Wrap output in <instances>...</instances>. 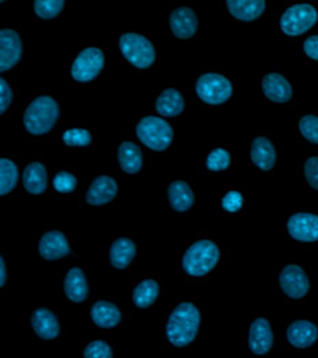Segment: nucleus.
<instances>
[{
    "label": "nucleus",
    "instance_id": "nucleus-19",
    "mask_svg": "<svg viewBox=\"0 0 318 358\" xmlns=\"http://www.w3.org/2000/svg\"><path fill=\"white\" fill-rule=\"evenodd\" d=\"M31 327L37 336L45 341H52L58 338L60 332L58 317L45 308H38L33 312Z\"/></svg>",
    "mask_w": 318,
    "mask_h": 358
},
{
    "label": "nucleus",
    "instance_id": "nucleus-23",
    "mask_svg": "<svg viewBox=\"0 0 318 358\" xmlns=\"http://www.w3.org/2000/svg\"><path fill=\"white\" fill-rule=\"evenodd\" d=\"M66 297L73 302H82L87 299L89 286L84 271L78 267L68 269L64 278Z\"/></svg>",
    "mask_w": 318,
    "mask_h": 358
},
{
    "label": "nucleus",
    "instance_id": "nucleus-9",
    "mask_svg": "<svg viewBox=\"0 0 318 358\" xmlns=\"http://www.w3.org/2000/svg\"><path fill=\"white\" fill-rule=\"evenodd\" d=\"M279 283L283 293L292 299H303L310 290L308 273L295 264H289L282 269L279 275Z\"/></svg>",
    "mask_w": 318,
    "mask_h": 358
},
{
    "label": "nucleus",
    "instance_id": "nucleus-17",
    "mask_svg": "<svg viewBox=\"0 0 318 358\" xmlns=\"http://www.w3.org/2000/svg\"><path fill=\"white\" fill-rule=\"evenodd\" d=\"M250 157L253 164L262 171H270L276 166L277 153L273 143L268 137H257L250 147Z\"/></svg>",
    "mask_w": 318,
    "mask_h": 358
},
{
    "label": "nucleus",
    "instance_id": "nucleus-40",
    "mask_svg": "<svg viewBox=\"0 0 318 358\" xmlns=\"http://www.w3.org/2000/svg\"><path fill=\"white\" fill-rule=\"evenodd\" d=\"M1 272H0V285H1V287L6 285V282H7V268H6V262H4V259H1Z\"/></svg>",
    "mask_w": 318,
    "mask_h": 358
},
{
    "label": "nucleus",
    "instance_id": "nucleus-13",
    "mask_svg": "<svg viewBox=\"0 0 318 358\" xmlns=\"http://www.w3.org/2000/svg\"><path fill=\"white\" fill-rule=\"evenodd\" d=\"M38 253L48 262L63 259L70 252V243L66 236L60 231H47L38 241Z\"/></svg>",
    "mask_w": 318,
    "mask_h": 358
},
{
    "label": "nucleus",
    "instance_id": "nucleus-28",
    "mask_svg": "<svg viewBox=\"0 0 318 358\" xmlns=\"http://www.w3.org/2000/svg\"><path fill=\"white\" fill-rule=\"evenodd\" d=\"M160 294V286L153 279H146L137 285L133 292V301L140 309H146L154 303Z\"/></svg>",
    "mask_w": 318,
    "mask_h": 358
},
{
    "label": "nucleus",
    "instance_id": "nucleus-16",
    "mask_svg": "<svg viewBox=\"0 0 318 358\" xmlns=\"http://www.w3.org/2000/svg\"><path fill=\"white\" fill-rule=\"evenodd\" d=\"M170 28L178 38H191L198 30V18L191 8L178 7L170 17Z\"/></svg>",
    "mask_w": 318,
    "mask_h": 358
},
{
    "label": "nucleus",
    "instance_id": "nucleus-27",
    "mask_svg": "<svg viewBox=\"0 0 318 358\" xmlns=\"http://www.w3.org/2000/svg\"><path fill=\"white\" fill-rule=\"evenodd\" d=\"M24 186L31 194H41L47 189V169L43 163L34 162L24 171Z\"/></svg>",
    "mask_w": 318,
    "mask_h": 358
},
{
    "label": "nucleus",
    "instance_id": "nucleus-8",
    "mask_svg": "<svg viewBox=\"0 0 318 358\" xmlns=\"http://www.w3.org/2000/svg\"><path fill=\"white\" fill-rule=\"evenodd\" d=\"M104 63L106 57L100 48H85L71 64V77L77 83H90L101 73Z\"/></svg>",
    "mask_w": 318,
    "mask_h": 358
},
{
    "label": "nucleus",
    "instance_id": "nucleus-29",
    "mask_svg": "<svg viewBox=\"0 0 318 358\" xmlns=\"http://www.w3.org/2000/svg\"><path fill=\"white\" fill-rule=\"evenodd\" d=\"M0 170H1V183H0V193L1 196L14 190L18 182V167L15 163L7 157L0 160Z\"/></svg>",
    "mask_w": 318,
    "mask_h": 358
},
{
    "label": "nucleus",
    "instance_id": "nucleus-4",
    "mask_svg": "<svg viewBox=\"0 0 318 358\" xmlns=\"http://www.w3.org/2000/svg\"><path fill=\"white\" fill-rule=\"evenodd\" d=\"M119 48L126 59L141 70L149 69L156 60L154 45L147 37L140 33H123L119 37Z\"/></svg>",
    "mask_w": 318,
    "mask_h": 358
},
{
    "label": "nucleus",
    "instance_id": "nucleus-20",
    "mask_svg": "<svg viewBox=\"0 0 318 358\" xmlns=\"http://www.w3.org/2000/svg\"><path fill=\"white\" fill-rule=\"evenodd\" d=\"M226 6L233 18L243 22H252L260 18L266 8L263 0H229Z\"/></svg>",
    "mask_w": 318,
    "mask_h": 358
},
{
    "label": "nucleus",
    "instance_id": "nucleus-6",
    "mask_svg": "<svg viewBox=\"0 0 318 358\" xmlns=\"http://www.w3.org/2000/svg\"><path fill=\"white\" fill-rule=\"evenodd\" d=\"M318 21L317 8L309 3L289 6L280 17V29L287 36H299L312 29Z\"/></svg>",
    "mask_w": 318,
    "mask_h": 358
},
{
    "label": "nucleus",
    "instance_id": "nucleus-21",
    "mask_svg": "<svg viewBox=\"0 0 318 358\" xmlns=\"http://www.w3.org/2000/svg\"><path fill=\"white\" fill-rule=\"evenodd\" d=\"M117 162L124 173L136 174L140 173L144 166V156L137 144L124 141L117 148Z\"/></svg>",
    "mask_w": 318,
    "mask_h": 358
},
{
    "label": "nucleus",
    "instance_id": "nucleus-15",
    "mask_svg": "<svg viewBox=\"0 0 318 358\" xmlns=\"http://www.w3.org/2000/svg\"><path fill=\"white\" fill-rule=\"evenodd\" d=\"M261 88L263 94L273 103H287L292 97L289 80L279 73H268L262 77Z\"/></svg>",
    "mask_w": 318,
    "mask_h": 358
},
{
    "label": "nucleus",
    "instance_id": "nucleus-33",
    "mask_svg": "<svg viewBox=\"0 0 318 358\" xmlns=\"http://www.w3.org/2000/svg\"><path fill=\"white\" fill-rule=\"evenodd\" d=\"M301 134L312 144H318V117L309 114L299 120Z\"/></svg>",
    "mask_w": 318,
    "mask_h": 358
},
{
    "label": "nucleus",
    "instance_id": "nucleus-7",
    "mask_svg": "<svg viewBox=\"0 0 318 358\" xmlns=\"http://www.w3.org/2000/svg\"><path fill=\"white\" fill-rule=\"evenodd\" d=\"M196 90L198 97L206 104L219 106L231 99L233 88L231 81L223 74L205 73L198 77L196 83Z\"/></svg>",
    "mask_w": 318,
    "mask_h": 358
},
{
    "label": "nucleus",
    "instance_id": "nucleus-36",
    "mask_svg": "<svg viewBox=\"0 0 318 358\" xmlns=\"http://www.w3.org/2000/svg\"><path fill=\"white\" fill-rule=\"evenodd\" d=\"M245 199L243 194L238 190H231L229 192L223 199H222V207L224 210L230 212V213H236L239 212L243 207Z\"/></svg>",
    "mask_w": 318,
    "mask_h": 358
},
{
    "label": "nucleus",
    "instance_id": "nucleus-35",
    "mask_svg": "<svg viewBox=\"0 0 318 358\" xmlns=\"http://www.w3.org/2000/svg\"><path fill=\"white\" fill-rule=\"evenodd\" d=\"M54 187L59 193H71L77 187V178L71 173L62 171L54 178Z\"/></svg>",
    "mask_w": 318,
    "mask_h": 358
},
{
    "label": "nucleus",
    "instance_id": "nucleus-2",
    "mask_svg": "<svg viewBox=\"0 0 318 358\" xmlns=\"http://www.w3.org/2000/svg\"><path fill=\"white\" fill-rule=\"evenodd\" d=\"M59 104L55 97L44 94L33 99L24 115V126L33 136H43L52 130L59 120Z\"/></svg>",
    "mask_w": 318,
    "mask_h": 358
},
{
    "label": "nucleus",
    "instance_id": "nucleus-37",
    "mask_svg": "<svg viewBox=\"0 0 318 358\" xmlns=\"http://www.w3.org/2000/svg\"><path fill=\"white\" fill-rule=\"evenodd\" d=\"M303 176L315 190H318V156L309 157L303 163Z\"/></svg>",
    "mask_w": 318,
    "mask_h": 358
},
{
    "label": "nucleus",
    "instance_id": "nucleus-11",
    "mask_svg": "<svg viewBox=\"0 0 318 358\" xmlns=\"http://www.w3.org/2000/svg\"><path fill=\"white\" fill-rule=\"evenodd\" d=\"M24 54V44L21 36L13 29L0 31V69L7 71L13 69Z\"/></svg>",
    "mask_w": 318,
    "mask_h": 358
},
{
    "label": "nucleus",
    "instance_id": "nucleus-1",
    "mask_svg": "<svg viewBox=\"0 0 318 358\" xmlns=\"http://www.w3.org/2000/svg\"><path fill=\"white\" fill-rule=\"evenodd\" d=\"M201 326V313L191 302H182L171 312L166 335L171 345L183 348L193 343L198 335Z\"/></svg>",
    "mask_w": 318,
    "mask_h": 358
},
{
    "label": "nucleus",
    "instance_id": "nucleus-10",
    "mask_svg": "<svg viewBox=\"0 0 318 358\" xmlns=\"http://www.w3.org/2000/svg\"><path fill=\"white\" fill-rule=\"evenodd\" d=\"M289 234L299 242H318V215L299 212L289 216L287 222Z\"/></svg>",
    "mask_w": 318,
    "mask_h": 358
},
{
    "label": "nucleus",
    "instance_id": "nucleus-3",
    "mask_svg": "<svg viewBox=\"0 0 318 358\" xmlns=\"http://www.w3.org/2000/svg\"><path fill=\"white\" fill-rule=\"evenodd\" d=\"M219 260V246L210 239H200L186 250L182 266L190 276H203L217 266Z\"/></svg>",
    "mask_w": 318,
    "mask_h": 358
},
{
    "label": "nucleus",
    "instance_id": "nucleus-5",
    "mask_svg": "<svg viewBox=\"0 0 318 358\" xmlns=\"http://www.w3.org/2000/svg\"><path fill=\"white\" fill-rule=\"evenodd\" d=\"M138 138L150 150H166L173 143L174 130L167 120L154 115H147L137 123Z\"/></svg>",
    "mask_w": 318,
    "mask_h": 358
},
{
    "label": "nucleus",
    "instance_id": "nucleus-14",
    "mask_svg": "<svg viewBox=\"0 0 318 358\" xmlns=\"http://www.w3.org/2000/svg\"><path fill=\"white\" fill-rule=\"evenodd\" d=\"M117 194V183L110 176H100L94 179L87 189V203L93 207H100L111 203Z\"/></svg>",
    "mask_w": 318,
    "mask_h": 358
},
{
    "label": "nucleus",
    "instance_id": "nucleus-24",
    "mask_svg": "<svg viewBox=\"0 0 318 358\" xmlns=\"http://www.w3.org/2000/svg\"><path fill=\"white\" fill-rule=\"evenodd\" d=\"M170 206L176 212H186L194 206V193L191 187L183 180H174L168 186Z\"/></svg>",
    "mask_w": 318,
    "mask_h": 358
},
{
    "label": "nucleus",
    "instance_id": "nucleus-39",
    "mask_svg": "<svg viewBox=\"0 0 318 358\" xmlns=\"http://www.w3.org/2000/svg\"><path fill=\"white\" fill-rule=\"evenodd\" d=\"M303 51L310 59L318 62V36H312L303 43Z\"/></svg>",
    "mask_w": 318,
    "mask_h": 358
},
{
    "label": "nucleus",
    "instance_id": "nucleus-30",
    "mask_svg": "<svg viewBox=\"0 0 318 358\" xmlns=\"http://www.w3.org/2000/svg\"><path fill=\"white\" fill-rule=\"evenodd\" d=\"M63 0H36L33 7L34 13L43 20H52L58 17L64 7Z\"/></svg>",
    "mask_w": 318,
    "mask_h": 358
},
{
    "label": "nucleus",
    "instance_id": "nucleus-38",
    "mask_svg": "<svg viewBox=\"0 0 318 358\" xmlns=\"http://www.w3.org/2000/svg\"><path fill=\"white\" fill-rule=\"evenodd\" d=\"M0 84H1L0 85V92H1V97H0L1 108H0V111H1V114H4L7 111V108L13 103V90H11V87L8 85V83L4 78L1 80Z\"/></svg>",
    "mask_w": 318,
    "mask_h": 358
},
{
    "label": "nucleus",
    "instance_id": "nucleus-31",
    "mask_svg": "<svg viewBox=\"0 0 318 358\" xmlns=\"http://www.w3.org/2000/svg\"><path fill=\"white\" fill-rule=\"evenodd\" d=\"M62 140L68 147H87L92 143V134L84 127H73L62 134Z\"/></svg>",
    "mask_w": 318,
    "mask_h": 358
},
{
    "label": "nucleus",
    "instance_id": "nucleus-22",
    "mask_svg": "<svg viewBox=\"0 0 318 358\" xmlns=\"http://www.w3.org/2000/svg\"><path fill=\"white\" fill-rule=\"evenodd\" d=\"M90 317L93 323L101 329H114L120 323L122 313L115 303L99 301L92 306Z\"/></svg>",
    "mask_w": 318,
    "mask_h": 358
},
{
    "label": "nucleus",
    "instance_id": "nucleus-32",
    "mask_svg": "<svg viewBox=\"0 0 318 358\" xmlns=\"http://www.w3.org/2000/svg\"><path fill=\"white\" fill-rule=\"evenodd\" d=\"M231 164V155L224 148H215L206 157V167L210 171H224Z\"/></svg>",
    "mask_w": 318,
    "mask_h": 358
},
{
    "label": "nucleus",
    "instance_id": "nucleus-25",
    "mask_svg": "<svg viewBox=\"0 0 318 358\" xmlns=\"http://www.w3.org/2000/svg\"><path fill=\"white\" fill-rule=\"evenodd\" d=\"M136 255L137 248L131 239H116L110 250V262L115 268H127L136 259Z\"/></svg>",
    "mask_w": 318,
    "mask_h": 358
},
{
    "label": "nucleus",
    "instance_id": "nucleus-12",
    "mask_svg": "<svg viewBox=\"0 0 318 358\" xmlns=\"http://www.w3.org/2000/svg\"><path fill=\"white\" fill-rule=\"evenodd\" d=\"M272 346H273V331L269 320L265 317L256 319L249 329L250 350L257 356H263L269 353Z\"/></svg>",
    "mask_w": 318,
    "mask_h": 358
},
{
    "label": "nucleus",
    "instance_id": "nucleus-18",
    "mask_svg": "<svg viewBox=\"0 0 318 358\" xmlns=\"http://www.w3.org/2000/svg\"><path fill=\"white\" fill-rule=\"evenodd\" d=\"M287 339L296 349L309 348L317 342V326L309 320H295L287 329Z\"/></svg>",
    "mask_w": 318,
    "mask_h": 358
},
{
    "label": "nucleus",
    "instance_id": "nucleus-26",
    "mask_svg": "<svg viewBox=\"0 0 318 358\" xmlns=\"http://www.w3.org/2000/svg\"><path fill=\"white\" fill-rule=\"evenodd\" d=\"M156 110L164 117H178L185 110V99L176 90H163L156 99Z\"/></svg>",
    "mask_w": 318,
    "mask_h": 358
},
{
    "label": "nucleus",
    "instance_id": "nucleus-34",
    "mask_svg": "<svg viewBox=\"0 0 318 358\" xmlns=\"http://www.w3.org/2000/svg\"><path fill=\"white\" fill-rule=\"evenodd\" d=\"M113 349L104 341L90 342L84 352V358H113Z\"/></svg>",
    "mask_w": 318,
    "mask_h": 358
}]
</instances>
